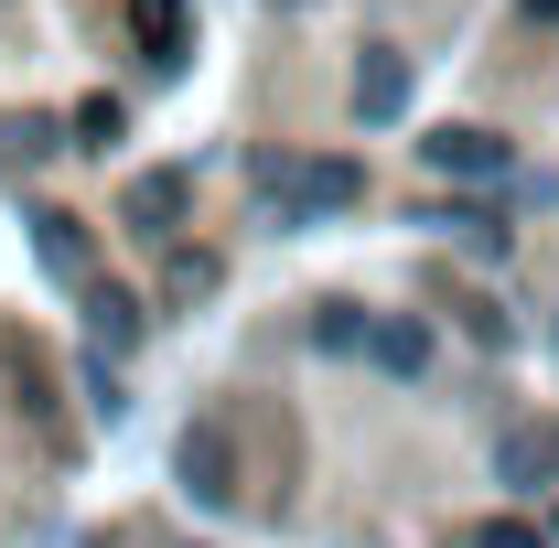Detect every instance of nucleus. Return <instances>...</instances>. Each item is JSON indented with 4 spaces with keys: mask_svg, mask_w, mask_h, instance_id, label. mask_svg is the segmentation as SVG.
I'll return each mask as SVG.
<instances>
[{
    "mask_svg": "<svg viewBox=\"0 0 559 548\" xmlns=\"http://www.w3.org/2000/svg\"><path fill=\"white\" fill-rule=\"evenodd\" d=\"M259 194H270V215L280 226H290V215H323V205H355V194H366V172H355V162H259Z\"/></svg>",
    "mask_w": 559,
    "mask_h": 548,
    "instance_id": "f257e3e1",
    "label": "nucleus"
},
{
    "mask_svg": "<svg viewBox=\"0 0 559 548\" xmlns=\"http://www.w3.org/2000/svg\"><path fill=\"white\" fill-rule=\"evenodd\" d=\"M419 151H430V172H452V183H506V162H516L495 130H430Z\"/></svg>",
    "mask_w": 559,
    "mask_h": 548,
    "instance_id": "f03ea898",
    "label": "nucleus"
},
{
    "mask_svg": "<svg viewBox=\"0 0 559 548\" xmlns=\"http://www.w3.org/2000/svg\"><path fill=\"white\" fill-rule=\"evenodd\" d=\"M399 108H409V65H399V55L377 44V55L355 65V119H366V130H388Z\"/></svg>",
    "mask_w": 559,
    "mask_h": 548,
    "instance_id": "7ed1b4c3",
    "label": "nucleus"
},
{
    "mask_svg": "<svg viewBox=\"0 0 559 548\" xmlns=\"http://www.w3.org/2000/svg\"><path fill=\"white\" fill-rule=\"evenodd\" d=\"M183 484H194V505H237V474H226L215 430H183Z\"/></svg>",
    "mask_w": 559,
    "mask_h": 548,
    "instance_id": "20e7f679",
    "label": "nucleus"
},
{
    "mask_svg": "<svg viewBox=\"0 0 559 548\" xmlns=\"http://www.w3.org/2000/svg\"><path fill=\"white\" fill-rule=\"evenodd\" d=\"M495 474H506V484H549V474H559V430H506Z\"/></svg>",
    "mask_w": 559,
    "mask_h": 548,
    "instance_id": "39448f33",
    "label": "nucleus"
},
{
    "mask_svg": "<svg viewBox=\"0 0 559 548\" xmlns=\"http://www.w3.org/2000/svg\"><path fill=\"white\" fill-rule=\"evenodd\" d=\"M366 355H377L388 377H419V366H430V334H419V323H366Z\"/></svg>",
    "mask_w": 559,
    "mask_h": 548,
    "instance_id": "423d86ee",
    "label": "nucleus"
},
{
    "mask_svg": "<svg viewBox=\"0 0 559 548\" xmlns=\"http://www.w3.org/2000/svg\"><path fill=\"white\" fill-rule=\"evenodd\" d=\"M86 334H97V344H130V334H140V301L97 279V290H86Z\"/></svg>",
    "mask_w": 559,
    "mask_h": 548,
    "instance_id": "0eeeda50",
    "label": "nucleus"
},
{
    "mask_svg": "<svg viewBox=\"0 0 559 548\" xmlns=\"http://www.w3.org/2000/svg\"><path fill=\"white\" fill-rule=\"evenodd\" d=\"M312 344H334V355L366 344V312H355V301H323V312H312Z\"/></svg>",
    "mask_w": 559,
    "mask_h": 548,
    "instance_id": "6e6552de",
    "label": "nucleus"
},
{
    "mask_svg": "<svg viewBox=\"0 0 559 548\" xmlns=\"http://www.w3.org/2000/svg\"><path fill=\"white\" fill-rule=\"evenodd\" d=\"M140 33H151L162 55H183V0H140Z\"/></svg>",
    "mask_w": 559,
    "mask_h": 548,
    "instance_id": "1a4fd4ad",
    "label": "nucleus"
},
{
    "mask_svg": "<svg viewBox=\"0 0 559 548\" xmlns=\"http://www.w3.org/2000/svg\"><path fill=\"white\" fill-rule=\"evenodd\" d=\"M75 140L108 151V140H119V97H86V108H75Z\"/></svg>",
    "mask_w": 559,
    "mask_h": 548,
    "instance_id": "9d476101",
    "label": "nucleus"
},
{
    "mask_svg": "<svg viewBox=\"0 0 559 548\" xmlns=\"http://www.w3.org/2000/svg\"><path fill=\"white\" fill-rule=\"evenodd\" d=\"M485 548H549V538H538L527 516H495V527H485Z\"/></svg>",
    "mask_w": 559,
    "mask_h": 548,
    "instance_id": "9b49d317",
    "label": "nucleus"
},
{
    "mask_svg": "<svg viewBox=\"0 0 559 548\" xmlns=\"http://www.w3.org/2000/svg\"><path fill=\"white\" fill-rule=\"evenodd\" d=\"M527 11H538V22H559V0H527Z\"/></svg>",
    "mask_w": 559,
    "mask_h": 548,
    "instance_id": "f8f14e48",
    "label": "nucleus"
}]
</instances>
